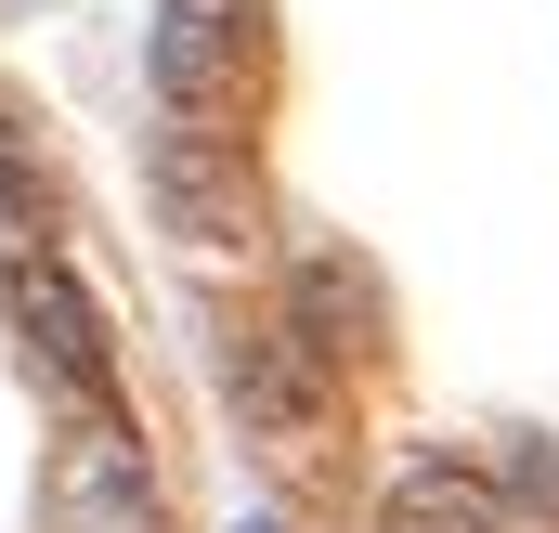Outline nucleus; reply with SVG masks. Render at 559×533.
<instances>
[{"label": "nucleus", "instance_id": "nucleus-1", "mask_svg": "<svg viewBox=\"0 0 559 533\" xmlns=\"http://www.w3.org/2000/svg\"><path fill=\"white\" fill-rule=\"evenodd\" d=\"M143 79H156V105L169 118H261V92H274V13L261 0H156V26H143Z\"/></svg>", "mask_w": 559, "mask_h": 533}, {"label": "nucleus", "instance_id": "nucleus-2", "mask_svg": "<svg viewBox=\"0 0 559 533\" xmlns=\"http://www.w3.org/2000/svg\"><path fill=\"white\" fill-rule=\"evenodd\" d=\"M222 403L261 455H325L338 442V352L299 312H248V325H222Z\"/></svg>", "mask_w": 559, "mask_h": 533}, {"label": "nucleus", "instance_id": "nucleus-3", "mask_svg": "<svg viewBox=\"0 0 559 533\" xmlns=\"http://www.w3.org/2000/svg\"><path fill=\"white\" fill-rule=\"evenodd\" d=\"M143 196H156V222H169L182 248H209V261H248V248H274L261 156L222 131V118H169V131H156V156H143Z\"/></svg>", "mask_w": 559, "mask_h": 533}, {"label": "nucleus", "instance_id": "nucleus-4", "mask_svg": "<svg viewBox=\"0 0 559 533\" xmlns=\"http://www.w3.org/2000/svg\"><path fill=\"white\" fill-rule=\"evenodd\" d=\"M0 312H13V339H26V365H39V378L105 391V365H118V352H105V299L52 261V248H13V273H0Z\"/></svg>", "mask_w": 559, "mask_h": 533}, {"label": "nucleus", "instance_id": "nucleus-5", "mask_svg": "<svg viewBox=\"0 0 559 533\" xmlns=\"http://www.w3.org/2000/svg\"><path fill=\"white\" fill-rule=\"evenodd\" d=\"M52 533H169L156 508V469H143L131 416L92 391V429L66 442V469H52Z\"/></svg>", "mask_w": 559, "mask_h": 533}, {"label": "nucleus", "instance_id": "nucleus-6", "mask_svg": "<svg viewBox=\"0 0 559 533\" xmlns=\"http://www.w3.org/2000/svg\"><path fill=\"white\" fill-rule=\"evenodd\" d=\"M378 533H508V495H495V469H468V455H417V469H391Z\"/></svg>", "mask_w": 559, "mask_h": 533}, {"label": "nucleus", "instance_id": "nucleus-7", "mask_svg": "<svg viewBox=\"0 0 559 533\" xmlns=\"http://www.w3.org/2000/svg\"><path fill=\"white\" fill-rule=\"evenodd\" d=\"M286 312H299V325H312L338 365L391 339V299H378V273H365V261H338V248H312V261L286 273Z\"/></svg>", "mask_w": 559, "mask_h": 533}, {"label": "nucleus", "instance_id": "nucleus-8", "mask_svg": "<svg viewBox=\"0 0 559 533\" xmlns=\"http://www.w3.org/2000/svg\"><path fill=\"white\" fill-rule=\"evenodd\" d=\"M0 235H13V248H39V235H52V196H39V169L13 156V131H0Z\"/></svg>", "mask_w": 559, "mask_h": 533}, {"label": "nucleus", "instance_id": "nucleus-9", "mask_svg": "<svg viewBox=\"0 0 559 533\" xmlns=\"http://www.w3.org/2000/svg\"><path fill=\"white\" fill-rule=\"evenodd\" d=\"M495 495H534V508L559 521V455L534 442V429H508V455H495Z\"/></svg>", "mask_w": 559, "mask_h": 533}, {"label": "nucleus", "instance_id": "nucleus-10", "mask_svg": "<svg viewBox=\"0 0 559 533\" xmlns=\"http://www.w3.org/2000/svg\"><path fill=\"white\" fill-rule=\"evenodd\" d=\"M235 533H274V521H235Z\"/></svg>", "mask_w": 559, "mask_h": 533}]
</instances>
